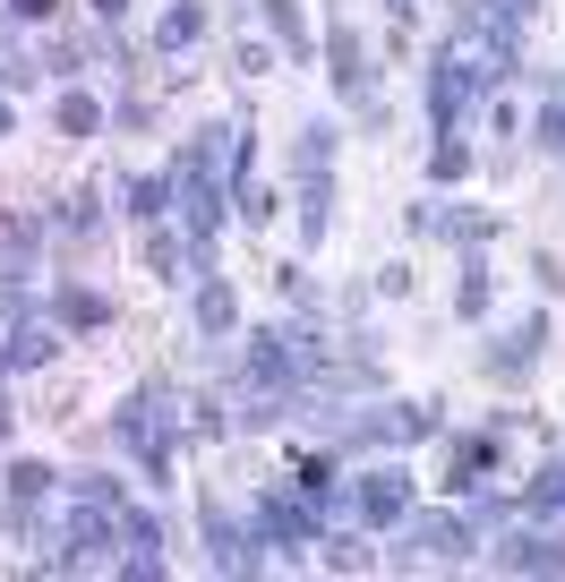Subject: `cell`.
Here are the masks:
<instances>
[{"label": "cell", "mask_w": 565, "mask_h": 582, "mask_svg": "<svg viewBox=\"0 0 565 582\" xmlns=\"http://www.w3.org/2000/svg\"><path fill=\"white\" fill-rule=\"evenodd\" d=\"M171 197L189 206V240H215V224H223V189H215V172H206V146H189L180 155V172H171Z\"/></svg>", "instance_id": "obj_1"}, {"label": "cell", "mask_w": 565, "mask_h": 582, "mask_svg": "<svg viewBox=\"0 0 565 582\" xmlns=\"http://www.w3.org/2000/svg\"><path fill=\"white\" fill-rule=\"evenodd\" d=\"M121 437H129V446L146 454V471L164 480L171 471V394H137L129 412H121Z\"/></svg>", "instance_id": "obj_2"}, {"label": "cell", "mask_w": 565, "mask_h": 582, "mask_svg": "<svg viewBox=\"0 0 565 582\" xmlns=\"http://www.w3.org/2000/svg\"><path fill=\"white\" fill-rule=\"evenodd\" d=\"M429 428H437V403H386V412L352 420V437L360 446H402V437H429Z\"/></svg>", "instance_id": "obj_3"}, {"label": "cell", "mask_w": 565, "mask_h": 582, "mask_svg": "<svg viewBox=\"0 0 565 582\" xmlns=\"http://www.w3.org/2000/svg\"><path fill=\"white\" fill-rule=\"evenodd\" d=\"M471 86H480V77H471V69L454 61V52H446V61H437V77H429V103H437V129H446V137L463 129V103H471Z\"/></svg>", "instance_id": "obj_4"}, {"label": "cell", "mask_w": 565, "mask_h": 582, "mask_svg": "<svg viewBox=\"0 0 565 582\" xmlns=\"http://www.w3.org/2000/svg\"><path fill=\"white\" fill-rule=\"evenodd\" d=\"M258 531H266V549H300V540H308V497H266V506H258Z\"/></svg>", "instance_id": "obj_5"}, {"label": "cell", "mask_w": 565, "mask_h": 582, "mask_svg": "<svg viewBox=\"0 0 565 582\" xmlns=\"http://www.w3.org/2000/svg\"><path fill=\"white\" fill-rule=\"evenodd\" d=\"M360 515L368 522H402L411 515V480H402V471H368L360 480Z\"/></svg>", "instance_id": "obj_6"}, {"label": "cell", "mask_w": 565, "mask_h": 582, "mask_svg": "<svg viewBox=\"0 0 565 582\" xmlns=\"http://www.w3.org/2000/svg\"><path fill=\"white\" fill-rule=\"evenodd\" d=\"M326 52H334V86H343V95H368V69H360V34H352V27H334V34H326Z\"/></svg>", "instance_id": "obj_7"}, {"label": "cell", "mask_w": 565, "mask_h": 582, "mask_svg": "<svg viewBox=\"0 0 565 582\" xmlns=\"http://www.w3.org/2000/svg\"><path fill=\"white\" fill-rule=\"evenodd\" d=\"M198 27H206V9H198V0H180V9H164L155 43H164V52H180V43H198Z\"/></svg>", "instance_id": "obj_8"}, {"label": "cell", "mask_w": 565, "mask_h": 582, "mask_svg": "<svg viewBox=\"0 0 565 582\" xmlns=\"http://www.w3.org/2000/svg\"><path fill=\"white\" fill-rule=\"evenodd\" d=\"M420 549H437V557H471V531H463V522H446V515H429V522H420Z\"/></svg>", "instance_id": "obj_9"}, {"label": "cell", "mask_w": 565, "mask_h": 582, "mask_svg": "<svg viewBox=\"0 0 565 582\" xmlns=\"http://www.w3.org/2000/svg\"><path fill=\"white\" fill-rule=\"evenodd\" d=\"M505 565H523V574H548V565H557L565 574V549H548V540H505Z\"/></svg>", "instance_id": "obj_10"}, {"label": "cell", "mask_w": 565, "mask_h": 582, "mask_svg": "<svg viewBox=\"0 0 565 582\" xmlns=\"http://www.w3.org/2000/svg\"><path fill=\"white\" fill-rule=\"evenodd\" d=\"M232 318H240V309H232V291H223V283H206V291H198V325H206V334H232Z\"/></svg>", "instance_id": "obj_11"}, {"label": "cell", "mask_w": 565, "mask_h": 582, "mask_svg": "<svg viewBox=\"0 0 565 582\" xmlns=\"http://www.w3.org/2000/svg\"><path fill=\"white\" fill-rule=\"evenodd\" d=\"M532 352H540V318H532V325H514V343L498 352V377H523V368H532Z\"/></svg>", "instance_id": "obj_12"}, {"label": "cell", "mask_w": 565, "mask_h": 582, "mask_svg": "<svg viewBox=\"0 0 565 582\" xmlns=\"http://www.w3.org/2000/svg\"><path fill=\"white\" fill-rule=\"evenodd\" d=\"M43 488H52V471H43V463H9V497H18V506H34Z\"/></svg>", "instance_id": "obj_13"}, {"label": "cell", "mask_w": 565, "mask_h": 582, "mask_svg": "<svg viewBox=\"0 0 565 582\" xmlns=\"http://www.w3.org/2000/svg\"><path fill=\"white\" fill-rule=\"evenodd\" d=\"M129 206H137V224H155L171 206V180H129Z\"/></svg>", "instance_id": "obj_14"}, {"label": "cell", "mask_w": 565, "mask_h": 582, "mask_svg": "<svg viewBox=\"0 0 565 582\" xmlns=\"http://www.w3.org/2000/svg\"><path fill=\"white\" fill-rule=\"evenodd\" d=\"M480 463H498V446H489V437H471V446L454 454V488H480Z\"/></svg>", "instance_id": "obj_15"}, {"label": "cell", "mask_w": 565, "mask_h": 582, "mask_svg": "<svg viewBox=\"0 0 565 582\" xmlns=\"http://www.w3.org/2000/svg\"><path fill=\"white\" fill-rule=\"evenodd\" d=\"M266 27L283 34L292 52H308V27H300V9H292V0H266Z\"/></svg>", "instance_id": "obj_16"}, {"label": "cell", "mask_w": 565, "mask_h": 582, "mask_svg": "<svg viewBox=\"0 0 565 582\" xmlns=\"http://www.w3.org/2000/svg\"><path fill=\"white\" fill-rule=\"evenodd\" d=\"M9 360H18V368H34V360H52V334H43V325H18V343H9Z\"/></svg>", "instance_id": "obj_17"}, {"label": "cell", "mask_w": 565, "mask_h": 582, "mask_svg": "<svg viewBox=\"0 0 565 582\" xmlns=\"http://www.w3.org/2000/svg\"><path fill=\"white\" fill-rule=\"evenodd\" d=\"M95 121H103V112H95V103H86V95H61V129H69V137H86V129H95Z\"/></svg>", "instance_id": "obj_18"}, {"label": "cell", "mask_w": 565, "mask_h": 582, "mask_svg": "<svg viewBox=\"0 0 565 582\" xmlns=\"http://www.w3.org/2000/svg\"><path fill=\"white\" fill-rule=\"evenodd\" d=\"M480 18H498V34H505V43H514V27H523V18H532V0H489V9H480Z\"/></svg>", "instance_id": "obj_19"}, {"label": "cell", "mask_w": 565, "mask_h": 582, "mask_svg": "<svg viewBox=\"0 0 565 582\" xmlns=\"http://www.w3.org/2000/svg\"><path fill=\"white\" fill-rule=\"evenodd\" d=\"M61 318H69V325H95L103 300H95V291H61Z\"/></svg>", "instance_id": "obj_20"}, {"label": "cell", "mask_w": 565, "mask_h": 582, "mask_svg": "<svg viewBox=\"0 0 565 582\" xmlns=\"http://www.w3.org/2000/svg\"><path fill=\"white\" fill-rule=\"evenodd\" d=\"M540 137H548V146H565V103H548V112H540Z\"/></svg>", "instance_id": "obj_21"}, {"label": "cell", "mask_w": 565, "mask_h": 582, "mask_svg": "<svg viewBox=\"0 0 565 582\" xmlns=\"http://www.w3.org/2000/svg\"><path fill=\"white\" fill-rule=\"evenodd\" d=\"M95 9H103V18H121V9H129V0H95Z\"/></svg>", "instance_id": "obj_22"}, {"label": "cell", "mask_w": 565, "mask_h": 582, "mask_svg": "<svg viewBox=\"0 0 565 582\" xmlns=\"http://www.w3.org/2000/svg\"><path fill=\"white\" fill-rule=\"evenodd\" d=\"M0 129H9V103H0Z\"/></svg>", "instance_id": "obj_23"}, {"label": "cell", "mask_w": 565, "mask_h": 582, "mask_svg": "<svg viewBox=\"0 0 565 582\" xmlns=\"http://www.w3.org/2000/svg\"><path fill=\"white\" fill-rule=\"evenodd\" d=\"M395 9H411V0H395Z\"/></svg>", "instance_id": "obj_24"}]
</instances>
